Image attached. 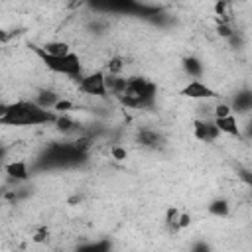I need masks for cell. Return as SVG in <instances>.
Returning <instances> with one entry per match:
<instances>
[{"label":"cell","mask_w":252,"mask_h":252,"mask_svg":"<svg viewBox=\"0 0 252 252\" xmlns=\"http://www.w3.org/2000/svg\"><path fill=\"white\" fill-rule=\"evenodd\" d=\"M4 158H6V148H4V146H0V165H2Z\"/></svg>","instance_id":"28"},{"label":"cell","mask_w":252,"mask_h":252,"mask_svg":"<svg viewBox=\"0 0 252 252\" xmlns=\"http://www.w3.org/2000/svg\"><path fill=\"white\" fill-rule=\"evenodd\" d=\"M138 142H140L142 146H146V148L158 150V148H161V146H163L165 138H163V136H161L158 130L144 128V130H140V132H138Z\"/></svg>","instance_id":"10"},{"label":"cell","mask_w":252,"mask_h":252,"mask_svg":"<svg viewBox=\"0 0 252 252\" xmlns=\"http://www.w3.org/2000/svg\"><path fill=\"white\" fill-rule=\"evenodd\" d=\"M57 114L53 110L39 108L33 100H16L8 102L4 116H0V126H45L55 124Z\"/></svg>","instance_id":"1"},{"label":"cell","mask_w":252,"mask_h":252,"mask_svg":"<svg viewBox=\"0 0 252 252\" xmlns=\"http://www.w3.org/2000/svg\"><path fill=\"white\" fill-rule=\"evenodd\" d=\"M177 219H179V209L177 207H167V211H165V224L175 232V230H179L177 228Z\"/></svg>","instance_id":"19"},{"label":"cell","mask_w":252,"mask_h":252,"mask_svg":"<svg viewBox=\"0 0 252 252\" xmlns=\"http://www.w3.org/2000/svg\"><path fill=\"white\" fill-rule=\"evenodd\" d=\"M158 87L156 83L144 79V77H130L126 83V93L118 98V102L126 108H150L156 102Z\"/></svg>","instance_id":"2"},{"label":"cell","mask_w":252,"mask_h":252,"mask_svg":"<svg viewBox=\"0 0 252 252\" xmlns=\"http://www.w3.org/2000/svg\"><path fill=\"white\" fill-rule=\"evenodd\" d=\"M181 94L185 98H191V100H215V98H219V93L213 87H209L205 81H201V79L189 81L181 89Z\"/></svg>","instance_id":"5"},{"label":"cell","mask_w":252,"mask_h":252,"mask_svg":"<svg viewBox=\"0 0 252 252\" xmlns=\"http://www.w3.org/2000/svg\"><path fill=\"white\" fill-rule=\"evenodd\" d=\"M213 122L219 128L220 134H228V136H234V138L242 140V132H240V126H238V120L234 118V114L224 116V118H215Z\"/></svg>","instance_id":"9"},{"label":"cell","mask_w":252,"mask_h":252,"mask_svg":"<svg viewBox=\"0 0 252 252\" xmlns=\"http://www.w3.org/2000/svg\"><path fill=\"white\" fill-rule=\"evenodd\" d=\"M77 252H112V244L110 240H94V242L81 244Z\"/></svg>","instance_id":"15"},{"label":"cell","mask_w":252,"mask_h":252,"mask_svg":"<svg viewBox=\"0 0 252 252\" xmlns=\"http://www.w3.org/2000/svg\"><path fill=\"white\" fill-rule=\"evenodd\" d=\"M73 106H75V104H73L71 100H67V98H59V102L53 106V112L59 116V114H65L67 110H71Z\"/></svg>","instance_id":"22"},{"label":"cell","mask_w":252,"mask_h":252,"mask_svg":"<svg viewBox=\"0 0 252 252\" xmlns=\"http://www.w3.org/2000/svg\"><path fill=\"white\" fill-rule=\"evenodd\" d=\"M110 156H112L114 159H118V161H124V159L128 158V152H126V148H122V146H112V148H110Z\"/></svg>","instance_id":"23"},{"label":"cell","mask_w":252,"mask_h":252,"mask_svg":"<svg viewBox=\"0 0 252 252\" xmlns=\"http://www.w3.org/2000/svg\"><path fill=\"white\" fill-rule=\"evenodd\" d=\"M191 252H213V250H211V246L205 240H197V242H193Z\"/></svg>","instance_id":"25"},{"label":"cell","mask_w":252,"mask_h":252,"mask_svg":"<svg viewBox=\"0 0 252 252\" xmlns=\"http://www.w3.org/2000/svg\"><path fill=\"white\" fill-rule=\"evenodd\" d=\"M209 213L213 217H226L230 213V205L226 199H215L209 203Z\"/></svg>","instance_id":"16"},{"label":"cell","mask_w":252,"mask_h":252,"mask_svg":"<svg viewBox=\"0 0 252 252\" xmlns=\"http://www.w3.org/2000/svg\"><path fill=\"white\" fill-rule=\"evenodd\" d=\"M230 106V110L234 112H248L250 108H252V94H250V91L248 89H244L242 93H236L234 96H232V104H228Z\"/></svg>","instance_id":"13"},{"label":"cell","mask_w":252,"mask_h":252,"mask_svg":"<svg viewBox=\"0 0 252 252\" xmlns=\"http://www.w3.org/2000/svg\"><path fill=\"white\" fill-rule=\"evenodd\" d=\"M122 69H124V59L120 57V55H114V57H110L108 61H106V65H104V73H110V75H120L122 73Z\"/></svg>","instance_id":"17"},{"label":"cell","mask_w":252,"mask_h":252,"mask_svg":"<svg viewBox=\"0 0 252 252\" xmlns=\"http://www.w3.org/2000/svg\"><path fill=\"white\" fill-rule=\"evenodd\" d=\"M126 83H128V79L122 77V75H110V73H104L106 94H110V96H114V98H120V96L126 93Z\"/></svg>","instance_id":"8"},{"label":"cell","mask_w":252,"mask_h":252,"mask_svg":"<svg viewBox=\"0 0 252 252\" xmlns=\"http://www.w3.org/2000/svg\"><path fill=\"white\" fill-rule=\"evenodd\" d=\"M193 134L199 142H215L220 136V132L213 120H199V118L193 122Z\"/></svg>","instance_id":"6"},{"label":"cell","mask_w":252,"mask_h":252,"mask_svg":"<svg viewBox=\"0 0 252 252\" xmlns=\"http://www.w3.org/2000/svg\"><path fill=\"white\" fill-rule=\"evenodd\" d=\"M191 224V215L189 213H179V219H177V228H187Z\"/></svg>","instance_id":"24"},{"label":"cell","mask_w":252,"mask_h":252,"mask_svg":"<svg viewBox=\"0 0 252 252\" xmlns=\"http://www.w3.org/2000/svg\"><path fill=\"white\" fill-rule=\"evenodd\" d=\"M33 53L39 57V61L51 71V73H57V75H65L69 79H75L77 83L81 81L83 77V63L79 59L77 53H67L63 57H53V55H47L39 45H32Z\"/></svg>","instance_id":"3"},{"label":"cell","mask_w":252,"mask_h":252,"mask_svg":"<svg viewBox=\"0 0 252 252\" xmlns=\"http://www.w3.org/2000/svg\"><path fill=\"white\" fill-rule=\"evenodd\" d=\"M10 39V33L6 32V30H0V43H4V41H8Z\"/></svg>","instance_id":"27"},{"label":"cell","mask_w":252,"mask_h":252,"mask_svg":"<svg viewBox=\"0 0 252 252\" xmlns=\"http://www.w3.org/2000/svg\"><path fill=\"white\" fill-rule=\"evenodd\" d=\"M47 55H53V57H63L67 53H71V47L67 41H57V39H51V41H45L43 45H39Z\"/></svg>","instance_id":"14"},{"label":"cell","mask_w":252,"mask_h":252,"mask_svg":"<svg viewBox=\"0 0 252 252\" xmlns=\"http://www.w3.org/2000/svg\"><path fill=\"white\" fill-rule=\"evenodd\" d=\"M59 98H61V94H57L55 91L43 89V91H39V93L35 94L33 102H35L39 108H43V110H53V106L59 102Z\"/></svg>","instance_id":"11"},{"label":"cell","mask_w":252,"mask_h":252,"mask_svg":"<svg viewBox=\"0 0 252 252\" xmlns=\"http://www.w3.org/2000/svg\"><path fill=\"white\" fill-rule=\"evenodd\" d=\"M55 126H57V130H59V132L69 134V132H73V130H75L77 122H75V120H71L67 114H59V116H57V120H55Z\"/></svg>","instance_id":"18"},{"label":"cell","mask_w":252,"mask_h":252,"mask_svg":"<svg viewBox=\"0 0 252 252\" xmlns=\"http://www.w3.org/2000/svg\"><path fill=\"white\" fill-rule=\"evenodd\" d=\"M181 67H183L185 75H187L191 81H195V79H201V77H203V63H201V59H199V57H195V55L185 57V59H183V63H181Z\"/></svg>","instance_id":"12"},{"label":"cell","mask_w":252,"mask_h":252,"mask_svg":"<svg viewBox=\"0 0 252 252\" xmlns=\"http://www.w3.org/2000/svg\"><path fill=\"white\" fill-rule=\"evenodd\" d=\"M230 114H232V110H230L228 102H217L213 106V120L215 118H224V116H230Z\"/></svg>","instance_id":"21"},{"label":"cell","mask_w":252,"mask_h":252,"mask_svg":"<svg viewBox=\"0 0 252 252\" xmlns=\"http://www.w3.org/2000/svg\"><path fill=\"white\" fill-rule=\"evenodd\" d=\"M79 93L89 94V96H96V98H106V87H104V71L96 69L93 73H87L81 77V81L77 83Z\"/></svg>","instance_id":"4"},{"label":"cell","mask_w":252,"mask_h":252,"mask_svg":"<svg viewBox=\"0 0 252 252\" xmlns=\"http://www.w3.org/2000/svg\"><path fill=\"white\" fill-rule=\"evenodd\" d=\"M47 234H49L47 228H41V230H37V232L32 236V240L37 242V244H39V242H45V240H47Z\"/></svg>","instance_id":"26"},{"label":"cell","mask_w":252,"mask_h":252,"mask_svg":"<svg viewBox=\"0 0 252 252\" xmlns=\"http://www.w3.org/2000/svg\"><path fill=\"white\" fill-rule=\"evenodd\" d=\"M4 173L12 179V181H28L30 179V169L28 163L24 159H12L8 163H4Z\"/></svg>","instance_id":"7"},{"label":"cell","mask_w":252,"mask_h":252,"mask_svg":"<svg viewBox=\"0 0 252 252\" xmlns=\"http://www.w3.org/2000/svg\"><path fill=\"white\" fill-rule=\"evenodd\" d=\"M217 33H219L220 37H224V39H230V37L234 35V30H232L230 22H226V20H219V22H217Z\"/></svg>","instance_id":"20"}]
</instances>
